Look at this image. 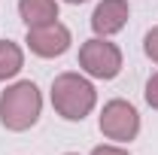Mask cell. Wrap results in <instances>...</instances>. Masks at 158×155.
<instances>
[{
    "mask_svg": "<svg viewBox=\"0 0 158 155\" xmlns=\"http://www.w3.org/2000/svg\"><path fill=\"white\" fill-rule=\"evenodd\" d=\"M79 64H82V70L88 76H94V79H113L122 70V52H118L116 43H110L103 37H94V40L82 43Z\"/></svg>",
    "mask_w": 158,
    "mask_h": 155,
    "instance_id": "obj_3",
    "label": "cell"
},
{
    "mask_svg": "<svg viewBox=\"0 0 158 155\" xmlns=\"http://www.w3.org/2000/svg\"><path fill=\"white\" fill-rule=\"evenodd\" d=\"M146 100H149V107L158 110V73L149 76V82H146Z\"/></svg>",
    "mask_w": 158,
    "mask_h": 155,
    "instance_id": "obj_10",
    "label": "cell"
},
{
    "mask_svg": "<svg viewBox=\"0 0 158 155\" xmlns=\"http://www.w3.org/2000/svg\"><path fill=\"white\" fill-rule=\"evenodd\" d=\"M91 155H128L125 149H118V146H94Z\"/></svg>",
    "mask_w": 158,
    "mask_h": 155,
    "instance_id": "obj_11",
    "label": "cell"
},
{
    "mask_svg": "<svg viewBox=\"0 0 158 155\" xmlns=\"http://www.w3.org/2000/svg\"><path fill=\"white\" fill-rule=\"evenodd\" d=\"M67 3H85V0H67Z\"/></svg>",
    "mask_w": 158,
    "mask_h": 155,
    "instance_id": "obj_12",
    "label": "cell"
},
{
    "mask_svg": "<svg viewBox=\"0 0 158 155\" xmlns=\"http://www.w3.org/2000/svg\"><path fill=\"white\" fill-rule=\"evenodd\" d=\"M19 12L27 27H40L58 19V3L55 0H19Z\"/></svg>",
    "mask_w": 158,
    "mask_h": 155,
    "instance_id": "obj_7",
    "label": "cell"
},
{
    "mask_svg": "<svg viewBox=\"0 0 158 155\" xmlns=\"http://www.w3.org/2000/svg\"><path fill=\"white\" fill-rule=\"evenodd\" d=\"M27 46H31V52L40 55V58L64 55L67 46H70V31H67L61 21L40 24V27H27Z\"/></svg>",
    "mask_w": 158,
    "mask_h": 155,
    "instance_id": "obj_5",
    "label": "cell"
},
{
    "mask_svg": "<svg viewBox=\"0 0 158 155\" xmlns=\"http://www.w3.org/2000/svg\"><path fill=\"white\" fill-rule=\"evenodd\" d=\"M94 85L79 73H61L52 82V103L58 110V116H64L67 122H82L94 110Z\"/></svg>",
    "mask_w": 158,
    "mask_h": 155,
    "instance_id": "obj_1",
    "label": "cell"
},
{
    "mask_svg": "<svg viewBox=\"0 0 158 155\" xmlns=\"http://www.w3.org/2000/svg\"><path fill=\"white\" fill-rule=\"evenodd\" d=\"M128 15H131L128 0H100L94 15H91V27L100 37H110V34H118L128 24Z\"/></svg>",
    "mask_w": 158,
    "mask_h": 155,
    "instance_id": "obj_6",
    "label": "cell"
},
{
    "mask_svg": "<svg viewBox=\"0 0 158 155\" xmlns=\"http://www.w3.org/2000/svg\"><path fill=\"white\" fill-rule=\"evenodd\" d=\"M40 110L43 97L34 82H15L0 94V122L9 131H27L31 125H37Z\"/></svg>",
    "mask_w": 158,
    "mask_h": 155,
    "instance_id": "obj_2",
    "label": "cell"
},
{
    "mask_svg": "<svg viewBox=\"0 0 158 155\" xmlns=\"http://www.w3.org/2000/svg\"><path fill=\"white\" fill-rule=\"evenodd\" d=\"M100 131L110 140H134L140 131V116L128 100H110L100 113Z\"/></svg>",
    "mask_w": 158,
    "mask_h": 155,
    "instance_id": "obj_4",
    "label": "cell"
},
{
    "mask_svg": "<svg viewBox=\"0 0 158 155\" xmlns=\"http://www.w3.org/2000/svg\"><path fill=\"white\" fill-rule=\"evenodd\" d=\"M67 155H76V152H67Z\"/></svg>",
    "mask_w": 158,
    "mask_h": 155,
    "instance_id": "obj_13",
    "label": "cell"
},
{
    "mask_svg": "<svg viewBox=\"0 0 158 155\" xmlns=\"http://www.w3.org/2000/svg\"><path fill=\"white\" fill-rule=\"evenodd\" d=\"M21 64H24L21 49L15 46V43H9V40H0V79L15 76V73L21 70Z\"/></svg>",
    "mask_w": 158,
    "mask_h": 155,
    "instance_id": "obj_8",
    "label": "cell"
},
{
    "mask_svg": "<svg viewBox=\"0 0 158 155\" xmlns=\"http://www.w3.org/2000/svg\"><path fill=\"white\" fill-rule=\"evenodd\" d=\"M143 49H146V55L158 64V27H152L149 34H146V40H143Z\"/></svg>",
    "mask_w": 158,
    "mask_h": 155,
    "instance_id": "obj_9",
    "label": "cell"
}]
</instances>
